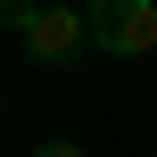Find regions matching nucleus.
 Here are the masks:
<instances>
[{
  "label": "nucleus",
  "mask_w": 157,
  "mask_h": 157,
  "mask_svg": "<svg viewBox=\"0 0 157 157\" xmlns=\"http://www.w3.org/2000/svg\"><path fill=\"white\" fill-rule=\"evenodd\" d=\"M0 25L17 33V50H25L33 66H75V58L91 50V33H83V8H41V0H0Z\"/></svg>",
  "instance_id": "obj_1"
},
{
  "label": "nucleus",
  "mask_w": 157,
  "mask_h": 157,
  "mask_svg": "<svg viewBox=\"0 0 157 157\" xmlns=\"http://www.w3.org/2000/svg\"><path fill=\"white\" fill-rule=\"evenodd\" d=\"M83 33L108 58H149L157 50V0H91L83 8Z\"/></svg>",
  "instance_id": "obj_2"
},
{
  "label": "nucleus",
  "mask_w": 157,
  "mask_h": 157,
  "mask_svg": "<svg viewBox=\"0 0 157 157\" xmlns=\"http://www.w3.org/2000/svg\"><path fill=\"white\" fill-rule=\"evenodd\" d=\"M33 157H91V149H83V141H41Z\"/></svg>",
  "instance_id": "obj_3"
},
{
  "label": "nucleus",
  "mask_w": 157,
  "mask_h": 157,
  "mask_svg": "<svg viewBox=\"0 0 157 157\" xmlns=\"http://www.w3.org/2000/svg\"><path fill=\"white\" fill-rule=\"evenodd\" d=\"M41 8H75V0H41Z\"/></svg>",
  "instance_id": "obj_4"
}]
</instances>
